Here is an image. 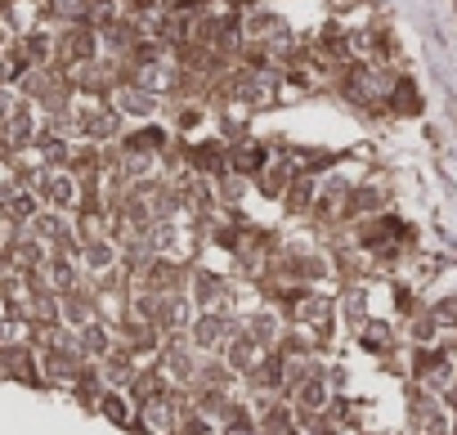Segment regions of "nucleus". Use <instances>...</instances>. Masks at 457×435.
<instances>
[{
    "label": "nucleus",
    "mask_w": 457,
    "mask_h": 435,
    "mask_svg": "<svg viewBox=\"0 0 457 435\" xmlns=\"http://www.w3.org/2000/svg\"><path fill=\"white\" fill-rule=\"evenodd\" d=\"M270 157H274V148L261 144V139H252V135H243V139L228 144V171H238V175H247V180H256Z\"/></svg>",
    "instance_id": "nucleus-1"
},
{
    "label": "nucleus",
    "mask_w": 457,
    "mask_h": 435,
    "mask_svg": "<svg viewBox=\"0 0 457 435\" xmlns=\"http://www.w3.org/2000/svg\"><path fill=\"white\" fill-rule=\"evenodd\" d=\"M314 197H319V175H292V184L283 193V206H287V215H296V221H310Z\"/></svg>",
    "instance_id": "nucleus-2"
},
{
    "label": "nucleus",
    "mask_w": 457,
    "mask_h": 435,
    "mask_svg": "<svg viewBox=\"0 0 457 435\" xmlns=\"http://www.w3.org/2000/svg\"><path fill=\"white\" fill-rule=\"evenodd\" d=\"M95 408H99L112 426H135V404H130V395H126L121 386H104L99 399H95Z\"/></svg>",
    "instance_id": "nucleus-3"
},
{
    "label": "nucleus",
    "mask_w": 457,
    "mask_h": 435,
    "mask_svg": "<svg viewBox=\"0 0 457 435\" xmlns=\"http://www.w3.org/2000/svg\"><path fill=\"white\" fill-rule=\"evenodd\" d=\"M354 337H359V346L372 350V355H390V350H395V328L381 323V319H363V328H359Z\"/></svg>",
    "instance_id": "nucleus-4"
},
{
    "label": "nucleus",
    "mask_w": 457,
    "mask_h": 435,
    "mask_svg": "<svg viewBox=\"0 0 457 435\" xmlns=\"http://www.w3.org/2000/svg\"><path fill=\"white\" fill-rule=\"evenodd\" d=\"M170 121H175L179 135H188V130H197L206 121V104L202 99H175L170 104Z\"/></svg>",
    "instance_id": "nucleus-5"
},
{
    "label": "nucleus",
    "mask_w": 457,
    "mask_h": 435,
    "mask_svg": "<svg viewBox=\"0 0 457 435\" xmlns=\"http://www.w3.org/2000/svg\"><path fill=\"white\" fill-rule=\"evenodd\" d=\"M19 108H23V90L14 81H0V121H10Z\"/></svg>",
    "instance_id": "nucleus-6"
}]
</instances>
